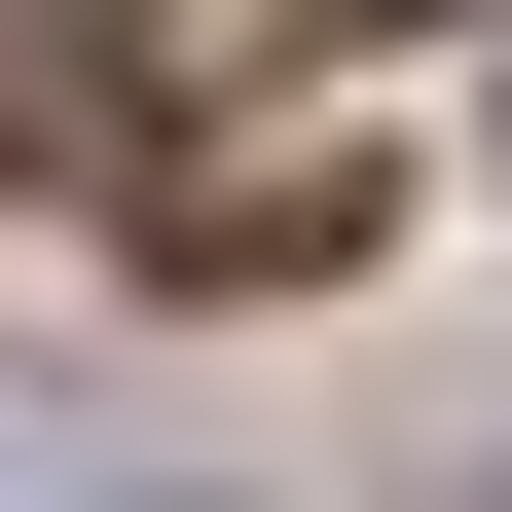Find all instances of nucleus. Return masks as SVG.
Listing matches in <instances>:
<instances>
[{"label":"nucleus","instance_id":"obj_1","mask_svg":"<svg viewBox=\"0 0 512 512\" xmlns=\"http://www.w3.org/2000/svg\"><path fill=\"white\" fill-rule=\"evenodd\" d=\"M0 110L74 147V110H110V0H0Z\"/></svg>","mask_w":512,"mask_h":512},{"label":"nucleus","instance_id":"obj_2","mask_svg":"<svg viewBox=\"0 0 512 512\" xmlns=\"http://www.w3.org/2000/svg\"><path fill=\"white\" fill-rule=\"evenodd\" d=\"M0 512H74V476H0Z\"/></svg>","mask_w":512,"mask_h":512}]
</instances>
